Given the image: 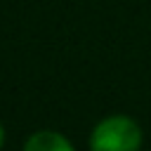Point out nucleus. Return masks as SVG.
Here are the masks:
<instances>
[{
    "mask_svg": "<svg viewBox=\"0 0 151 151\" xmlns=\"http://www.w3.org/2000/svg\"><path fill=\"white\" fill-rule=\"evenodd\" d=\"M24 151H73V149L61 134H57L52 130H42V132H35L26 142Z\"/></svg>",
    "mask_w": 151,
    "mask_h": 151,
    "instance_id": "f03ea898",
    "label": "nucleus"
},
{
    "mask_svg": "<svg viewBox=\"0 0 151 151\" xmlns=\"http://www.w3.org/2000/svg\"><path fill=\"white\" fill-rule=\"evenodd\" d=\"M2 139H5V134H2V125H0V146H2Z\"/></svg>",
    "mask_w": 151,
    "mask_h": 151,
    "instance_id": "7ed1b4c3",
    "label": "nucleus"
},
{
    "mask_svg": "<svg viewBox=\"0 0 151 151\" xmlns=\"http://www.w3.org/2000/svg\"><path fill=\"white\" fill-rule=\"evenodd\" d=\"M139 144H142L139 125L125 116H111L101 120L90 137L92 151H137Z\"/></svg>",
    "mask_w": 151,
    "mask_h": 151,
    "instance_id": "f257e3e1",
    "label": "nucleus"
}]
</instances>
